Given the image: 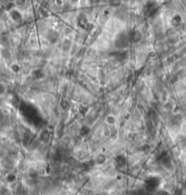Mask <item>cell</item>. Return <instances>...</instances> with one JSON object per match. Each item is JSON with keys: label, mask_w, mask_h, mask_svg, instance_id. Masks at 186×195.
I'll return each mask as SVG.
<instances>
[{"label": "cell", "mask_w": 186, "mask_h": 195, "mask_svg": "<svg viewBox=\"0 0 186 195\" xmlns=\"http://www.w3.org/2000/svg\"><path fill=\"white\" fill-rule=\"evenodd\" d=\"M1 55H2V56H3L5 59H9V58L11 57V54H10V52L8 51L7 49H3L1 51Z\"/></svg>", "instance_id": "1"}, {"label": "cell", "mask_w": 186, "mask_h": 195, "mask_svg": "<svg viewBox=\"0 0 186 195\" xmlns=\"http://www.w3.org/2000/svg\"><path fill=\"white\" fill-rule=\"evenodd\" d=\"M5 93V85H4L3 84L0 83V95H4Z\"/></svg>", "instance_id": "4"}, {"label": "cell", "mask_w": 186, "mask_h": 195, "mask_svg": "<svg viewBox=\"0 0 186 195\" xmlns=\"http://www.w3.org/2000/svg\"><path fill=\"white\" fill-rule=\"evenodd\" d=\"M106 123L111 125L114 124V123H115V118L112 115H109L108 117H106Z\"/></svg>", "instance_id": "2"}, {"label": "cell", "mask_w": 186, "mask_h": 195, "mask_svg": "<svg viewBox=\"0 0 186 195\" xmlns=\"http://www.w3.org/2000/svg\"><path fill=\"white\" fill-rule=\"evenodd\" d=\"M0 195H10V192L7 188H1L0 189Z\"/></svg>", "instance_id": "3"}]
</instances>
